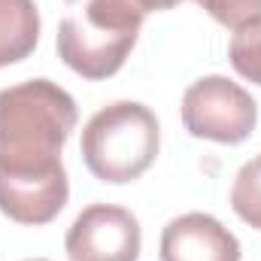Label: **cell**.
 <instances>
[{
	"label": "cell",
	"mask_w": 261,
	"mask_h": 261,
	"mask_svg": "<svg viewBox=\"0 0 261 261\" xmlns=\"http://www.w3.org/2000/svg\"><path fill=\"white\" fill-rule=\"evenodd\" d=\"M76 128V100L52 79L0 88V173L37 176L64 167L61 146Z\"/></svg>",
	"instance_id": "6da1fadb"
},
{
	"label": "cell",
	"mask_w": 261,
	"mask_h": 261,
	"mask_svg": "<svg viewBox=\"0 0 261 261\" xmlns=\"http://www.w3.org/2000/svg\"><path fill=\"white\" fill-rule=\"evenodd\" d=\"M143 12L125 0H88L58 24V58L82 79H110L140 40Z\"/></svg>",
	"instance_id": "7a4b0ae2"
},
{
	"label": "cell",
	"mask_w": 261,
	"mask_h": 261,
	"mask_svg": "<svg viewBox=\"0 0 261 261\" xmlns=\"http://www.w3.org/2000/svg\"><path fill=\"white\" fill-rule=\"evenodd\" d=\"M161 128L155 113L137 100H116L97 110L82 128V161L100 182H134L158 158Z\"/></svg>",
	"instance_id": "3957f363"
},
{
	"label": "cell",
	"mask_w": 261,
	"mask_h": 261,
	"mask_svg": "<svg viewBox=\"0 0 261 261\" xmlns=\"http://www.w3.org/2000/svg\"><path fill=\"white\" fill-rule=\"evenodd\" d=\"M182 125L197 140L243 143L258 122V103L252 94L228 76H203L182 94Z\"/></svg>",
	"instance_id": "277c9868"
},
{
	"label": "cell",
	"mask_w": 261,
	"mask_h": 261,
	"mask_svg": "<svg viewBox=\"0 0 261 261\" xmlns=\"http://www.w3.org/2000/svg\"><path fill=\"white\" fill-rule=\"evenodd\" d=\"M140 243L143 237L137 216L116 203L85 206L64 237L70 261H137Z\"/></svg>",
	"instance_id": "5b68a950"
},
{
	"label": "cell",
	"mask_w": 261,
	"mask_h": 261,
	"mask_svg": "<svg viewBox=\"0 0 261 261\" xmlns=\"http://www.w3.org/2000/svg\"><path fill=\"white\" fill-rule=\"evenodd\" d=\"M161 261H240V240L210 213H182L161 231Z\"/></svg>",
	"instance_id": "8992f818"
},
{
	"label": "cell",
	"mask_w": 261,
	"mask_h": 261,
	"mask_svg": "<svg viewBox=\"0 0 261 261\" xmlns=\"http://www.w3.org/2000/svg\"><path fill=\"white\" fill-rule=\"evenodd\" d=\"M70 179L58 167L37 176H6L0 173V213L18 225H46L67 206Z\"/></svg>",
	"instance_id": "52a82bcc"
},
{
	"label": "cell",
	"mask_w": 261,
	"mask_h": 261,
	"mask_svg": "<svg viewBox=\"0 0 261 261\" xmlns=\"http://www.w3.org/2000/svg\"><path fill=\"white\" fill-rule=\"evenodd\" d=\"M40 43V9L34 0H0V67L24 61Z\"/></svg>",
	"instance_id": "ba28073f"
},
{
	"label": "cell",
	"mask_w": 261,
	"mask_h": 261,
	"mask_svg": "<svg viewBox=\"0 0 261 261\" xmlns=\"http://www.w3.org/2000/svg\"><path fill=\"white\" fill-rule=\"evenodd\" d=\"M231 206L249 228L261 231V155L249 158L237 170L231 186Z\"/></svg>",
	"instance_id": "9c48e42d"
},
{
	"label": "cell",
	"mask_w": 261,
	"mask_h": 261,
	"mask_svg": "<svg viewBox=\"0 0 261 261\" xmlns=\"http://www.w3.org/2000/svg\"><path fill=\"white\" fill-rule=\"evenodd\" d=\"M228 58L243 79L261 85V18L237 28V34L231 37V46H228Z\"/></svg>",
	"instance_id": "30bf717a"
},
{
	"label": "cell",
	"mask_w": 261,
	"mask_h": 261,
	"mask_svg": "<svg viewBox=\"0 0 261 261\" xmlns=\"http://www.w3.org/2000/svg\"><path fill=\"white\" fill-rule=\"evenodd\" d=\"M203 12H210L225 28H243L261 18V0H195Z\"/></svg>",
	"instance_id": "8fae6325"
},
{
	"label": "cell",
	"mask_w": 261,
	"mask_h": 261,
	"mask_svg": "<svg viewBox=\"0 0 261 261\" xmlns=\"http://www.w3.org/2000/svg\"><path fill=\"white\" fill-rule=\"evenodd\" d=\"M130 3L134 9H140L143 15H149V12H164V9H173V6H179L182 0H125Z\"/></svg>",
	"instance_id": "7c38bea8"
},
{
	"label": "cell",
	"mask_w": 261,
	"mask_h": 261,
	"mask_svg": "<svg viewBox=\"0 0 261 261\" xmlns=\"http://www.w3.org/2000/svg\"><path fill=\"white\" fill-rule=\"evenodd\" d=\"M28 261H46V258H28Z\"/></svg>",
	"instance_id": "4fadbf2b"
}]
</instances>
